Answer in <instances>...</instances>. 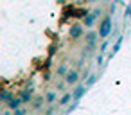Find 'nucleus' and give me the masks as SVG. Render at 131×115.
Here are the masks:
<instances>
[{
    "instance_id": "9b49d317",
    "label": "nucleus",
    "mask_w": 131,
    "mask_h": 115,
    "mask_svg": "<svg viewBox=\"0 0 131 115\" xmlns=\"http://www.w3.org/2000/svg\"><path fill=\"white\" fill-rule=\"evenodd\" d=\"M68 74V67H67V63H61L58 68H56V76H59V77H65Z\"/></svg>"
},
{
    "instance_id": "4468645a",
    "label": "nucleus",
    "mask_w": 131,
    "mask_h": 115,
    "mask_svg": "<svg viewBox=\"0 0 131 115\" xmlns=\"http://www.w3.org/2000/svg\"><path fill=\"white\" fill-rule=\"evenodd\" d=\"M11 97H13V95H11V92H9V90H6V88L2 90V93H0V101H2V102H7Z\"/></svg>"
},
{
    "instance_id": "f3484780",
    "label": "nucleus",
    "mask_w": 131,
    "mask_h": 115,
    "mask_svg": "<svg viewBox=\"0 0 131 115\" xmlns=\"http://www.w3.org/2000/svg\"><path fill=\"white\" fill-rule=\"evenodd\" d=\"M77 106H79V102H72V104H68V108L65 110V113H67V115H68V113H72V111H74Z\"/></svg>"
},
{
    "instance_id": "423d86ee",
    "label": "nucleus",
    "mask_w": 131,
    "mask_h": 115,
    "mask_svg": "<svg viewBox=\"0 0 131 115\" xmlns=\"http://www.w3.org/2000/svg\"><path fill=\"white\" fill-rule=\"evenodd\" d=\"M122 41H124V36L120 34L118 38H117V41L113 43V47H111V50H110V54H108V59H111V58H115V54L120 50V47H122Z\"/></svg>"
},
{
    "instance_id": "bb28decb",
    "label": "nucleus",
    "mask_w": 131,
    "mask_h": 115,
    "mask_svg": "<svg viewBox=\"0 0 131 115\" xmlns=\"http://www.w3.org/2000/svg\"><path fill=\"white\" fill-rule=\"evenodd\" d=\"M86 2H97V0H86Z\"/></svg>"
},
{
    "instance_id": "f03ea898",
    "label": "nucleus",
    "mask_w": 131,
    "mask_h": 115,
    "mask_svg": "<svg viewBox=\"0 0 131 115\" xmlns=\"http://www.w3.org/2000/svg\"><path fill=\"white\" fill-rule=\"evenodd\" d=\"M79 79H81V76H79V70H75V68L68 70V74L65 76V83L67 85H72V86L79 85Z\"/></svg>"
},
{
    "instance_id": "5701e85b",
    "label": "nucleus",
    "mask_w": 131,
    "mask_h": 115,
    "mask_svg": "<svg viewBox=\"0 0 131 115\" xmlns=\"http://www.w3.org/2000/svg\"><path fill=\"white\" fill-rule=\"evenodd\" d=\"M92 13H93V15H95V16H97V18H99V16H101V15H102V9H101V7H95V9H93V11H92Z\"/></svg>"
},
{
    "instance_id": "cd10ccee",
    "label": "nucleus",
    "mask_w": 131,
    "mask_h": 115,
    "mask_svg": "<svg viewBox=\"0 0 131 115\" xmlns=\"http://www.w3.org/2000/svg\"><path fill=\"white\" fill-rule=\"evenodd\" d=\"M102 2H113V0H102Z\"/></svg>"
},
{
    "instance_id": "20e7f679",
    "label": "nucleus",
    "mask_w": 131,
    "mask_h": 115,
    "mask_svg": "<svg viewBox=\"0 0 131 115\" xmlns=\"http://www.w3.org/2000/svg\"><path fill=\"white\" fill-rule=\"evenodd\" d=\"M22 106H24V102H22V99H20L18 95H16V97L13 95V97L6 102V108L11 110V111H15V110H18V108H22Z\"/></svg>"
},
{
    "instance_id": "6ab92c4d",
    "label": "nucleus",
    "mask_w": 131,
    "mask_h": 115,
    "mask_svg": "<svg viewBox=\"0 0 131 115\" xmlns=\"http://www.w3.org/2000/svg\"><path fill=\"white\" fill-rule=\"evenodd\" d=\"M104 58H106L104 54H99V56H97V59H95L97 67H102V65H104Z\"/></svg>"
},
{
    "instance_id": "f8f14e48",
    "label": "nucleus",
    "mask_w": 131,
    "mask_h": 115,
    "mask_svg": "<svg viewBox=\"0 0 131 115\" xmlns=\"http://www.w3.org/2000/svg\"><path fill=\"white\" fill-rule=\"evenodd\" d=\"M43 102H45V97H36V99L31 102V104H32V110H36V111L41 110V108H43Z\"/></svg>"
},
{
    "instance_id": "b1692460",
    "label": "nucleus",
    "mask_w": 131,
    "mask_h": 115,
    "mask_svg": "<svg viewBox=\"0 0 131 115\" xmlns=\"http://www.w3.org/2000/svg\"><path fill=\"white\" fill-rule=\"evenodd\" d=\"M65 85H67L65 81H63V83H58V90H59V92H63V90H65Z\"/></svg>"
},
{
    "instance_id": "0eeeda50",
    "label": "nucleus",
    "mask_w": 131,
    "mask_h": 115,
    "mask_svg": "<svg viewBox=\"0 0 131 115\" xmlns=\"http://www.w3.org/2000/svg\"><path fill=\"white\" fill-rule=\"evenodd\" d=\"M18 97L22 99V102H24V104H29V102H32V101H34V99H32V92H31L27 86L18 93Z\"/></svg>"
},
{
    "instance_id": "4be33fe9",
    "label": "nucleus",
    "mask_w": 131,
    "mask_h": 115,
    "mask_svg": "<svg viewBox=\"0 0 131 115\" xmlns=\"http://www.w3.org/2000/svg\"><path fill=\"white\" fill-rule=\"evenodd\" d=\"M56 49H58V47H56V43H52V45L49 47V58H52V56H54V52H56Z\"/></svg>"
},
{
    "instance_id": "393cba45",
    "label": "nucleus",
    "mask_w": 131,
    "mask_h": 115,
    "mask_svg": "<svg viewBox=\"0 0 131 115\" xmlns=\"http://www.w3.org/2000/svg\"><path fill=\"white\" fill-rule=\"evenodd\" d=\"M0 115H13V111H11V110H7V108H6V110H4V111H2V113H0Z\"/></svg>"
},
{
    "instance_id": "ddd939ff",
    "label": "nucleus",
    "mask_w": 131,
    "mask_h": 115,
    "mask_svg": "<svg viewBox=\"0 0 131 115\" xmlns=\"http://www.w3.org/2000/svg\"><path fill=\"white\" fill-rule=\"evenodd\" d=\"M97 79H99V76H97V74H90V77H88V79L84 81V86H86V88L93 86V85L97 83Z\"/></svg>"
},
{
    "instance_id": "1a4fd4ad",
    "label": "nucleus",
    "mask_w": 131,
    "mask_h": 115,
    "mask_svg": "<svg viewBox=\"0 0 131 115\" xmlns=\"http://www.w3.org/2000/svg\"><path fill=\"white\" fill-rule=\"evenodd\" d=\"M56 99H58V93H56V90H47V92H45V104L52 106V104L56 102Z\"/></svg>"
},
{
    "instance_id": "39448f33",
    "label": "nucleus",
    "mask_w": 131,
    "mask_h": 115,
    "mask_svg": "<svg viewBox=\"0 0 131 115\" xmlns=\"http://www.w3.org/2000/svg\"><path fill=\"white\" fill-rule=\"evenodd\" d=\"M83 33H84V29H83V25H79V24H74V25L70 27V31H68V34H70L72 40H79V38L83 36Z\"/></svg>"
},
{
    "instance_id": "2eb2a0df",
    "label": "nucleus",
    "mask_w": 131,
    "mask_h": 115,
    "mask_svg": "<svg viewBox=\"0 0 131 115\" xmlns=\"http://www.w3.org/2000/svg\"><path fill=\"white\" fill-rule=\"evenodd\" d=\"M13 115H27V106L24 104L22 108H18V110H15V111H13Z\"/></svg>"
},
{
    "instance_id": "aec40b11",
    "label": "nucleus",
    "mask_w": 131,
    "mask_h": 115,
    "mask_svg": "<svg viewBox=\"0 0 131 115\" xmlns=\"http://www.w3.org/2000/svg\"><path fill=\"white\" fill-rule=\"evenodd\" d=\"M54 111H56V106L52 104V106H49V108L45 110V113H43V115H54Z\"/></svg>"
},
{
    "instance_id": "7ed1b4c3",
    "label": "nucleus",
    "mask_w": 131,
    "mask_h": 115,
    "mask_svg": "<svg viewBox=\"0 0 131 115\" xmlns=\"http://www.w3.org/2000/svg\"><path fill=\"white\" fill-rule=\"evenodd\" d=\"M86 90H88V88H86L84 85H81V83H79V85H75V86L72 88V97H74V102H79V101L84 97Z\"/></svg>"
},
{
    "instance_id": "f257e3e1",
    "label": "nucleus",
    "mask_w": 131,
    "mask_h": 115,
    "mask_svg": "<svg viewBox=\"0 0 131 115\" xmlns=\"http://www.w3.org/2000/svg\"><path fill=\"white\" fill-rule=\"evenodd\" d=\"M99 36L101 38H108L111 36L113 33V22H111V15H104V18L101 20V25H99Z\"/></svg>"
},
{
    "instance_id": "6e6552de",
    "label": "nucleus",
    "mask_w": 131,
    "mask_h": 115,
    "mask_svg": "<svg viewBox=\"0 0 131 115\" xmlns=\"http://www.w3.org/2000/svg\"><path fill=\"white\" fill-rule=\"evenodd\" d=\"M95 22H97V16H95L93 13H90V15H86V18H83V25H84L86 29H92V27L95 25Z\"/></svg>"
},
{
    "instance_id": "a878e982",
    "label": "nucleus",
    "mask_w": 131,
    "mask_h": 115,
    "mask_svg": "<svg viewBox=\"0 0 131 115\" xmlns=\"http://www.w3.org/2000/svg\"><path fill=\"white\" fill-rule=\"evenodd\" d=\"M113 2H115V4H122V0H113Z\"/></svg>"
},
{
    "instance_id": "dca6fc26",
    "label": "nucleus",
    "mask_w": 131,
    "mask_h": 115,
    "mask_svg": "<svg viewBox=\"0 0 131 115\" xmlns=\"http://www.w3.org/2000/svg\"><path fill=\"white\" fill-rule=\"evenodd\" d=\"M124 20L127 22V20H131V2H129V6L126 7V11H124Z\"/></svg>"
},
{
    "instance_id": "412c9836",
    "label": "nucleus",
    "mask_w": 131,
    "mask_h": 115,
    "mask_svg": "<svg viewBox=\"0 0 131 115\" xmlns=\"http://www.w3.org/2000/svg\"><path fill=\"white\" fill-rule=\"evenodd\" d=\"M117 6H118V4H115V2H110V9H108V11H110V15H113V13L117 11Z\"/></svg>"
},
{
    "instance_id": "a211bd4d",
    "label": "nucleus",
    "mask_w": 131,
    "mask_h": 115,
    "mask_svg": "<svg viewBox=\"0 0 131 115\" xmlns=\"http://www.w3.org/2000/svg\"><path fill=\"white\" fill-rule=\"evenodd\" d=\"M108 47H110V40L102 41V43H101V54H104V52L108 50Z\"/></svg>"
},
{
    "instance_id": "9d476101",
    "label": "nucleus",
    "mask_w": 131,
    "mask_h": 115,
    "mask_svg": "<svg viewBox=\"0 0 131 115\" xmlns=\"http://www.w3.org/2000/svg\"><path fill=\"white\" fill-rule=\"evenodd\" d=\"M70 102H74L72 92H67V93H63V95H61V99L58 101V104H59V106H68Z\"/></svg>"
}]
</instances>
